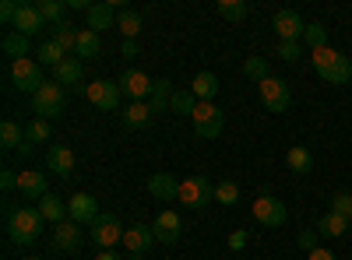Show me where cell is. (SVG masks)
Returning <instances> with one entry per match:
<instances>
[{
    "label": "cell",
    "mask_w": 352,
    "mask_h": 260,
    "mask_svg": "<svg viewBox=\"0 0 352 260\" xmlns=\"http://www.w3.org/2000/svg\"><path fill=\"white\" fill-rule=\"evenodd\" d=\"M18 8H21V4H14V0H4V4H0V21L14 25V14H18Z\"/></svg>",
    "instance_id": "obj_46"
},
{
    "label": "cell",
    "mask_w": 352,
    "mask_h": 260,
    "mask_svg": "<svg viewBox=\"0 0 352 260\" xmlns=\"http://www.w3.org/2000/svg\"><path fill=\"white\" fill-rule=\"evenodd\" d=\"M243 74L250 78V81H268L272 74H268V60H264V56H247V64H243Z\"/></svg>",
    "instance_id": "obj_38"
},
{
    "label": "cell",
    "mask_w": 352,
    "mask_h": 260,
    "mask_svg": "<svg viewBox=\"0 0 352 260\" xmlns=\"http://www.w3.org/2000/svg\"><path fill=\"white\" fill-rule=\"evenodd\" d=\"M331 211H335V215H345V218L352 215V193H349V190H338V193L331 197Z\"/></svg>",
    "instance_id": "obj_42"
},
{
    "label": "cell",
    "mask_w": 352,
    "mask_h": 260,
    "mask_svg": "<svg viewBox=\"0 0 352 260\" xmlns=\"http://www.w3.org/2000/svg\"><path fill=\"white\" fill-rule=\"evenodd\" d=\"M124 56H138V39H124Z\"/></svg>",
    "instance_id": "obj_49"
},
{
    "label": "cell",
    "mask_w": 352,
    "mask_h": 260,
    "mask_svg": "<svg viewBox=\"0 0 352 260\" xmlns=\"http://www.w3.org/2000/svg\"><path fill=\"white\" fill-rule=\"evenodd\" d=\"M116 14H120V11H116V4H109V0H106V4H92V8H88V25L85 28H92V32H102V28H113L116 25Z\"/></svg>",
    "instance_id": "obj_21"
},
{
    "label": "cell",
    "mask_w": 352,
    "mask_h": 260,
    "mask_svg": "<svg viewBox=\"0 0 352 260\" xmlns=\"http://www.w3.org/2000/svg\"><path fill=\"white\" fill-rule=\"evenodd\" d=\"M275 53L282 56L285 64H296L300 56H303V46H300V43H278V49H275Z\"/></svg>",
    "instance_id": "obj_43"
},
{
    "label": "cell",
    "mask_w": 352,
    "mask_h": 260,
    "mask_svg": "<svg viewBox=\"0 0 352 260\" xmlns=\"http://www.w3.org/2000/svg\"><path fill=\"white\" fill-rule=\"evenodd\" d=\"M285 165H289L292 172H300V176H307V172L314 169V155L303 148V144H296V148H289V155H285Z\"/></svg>",
    "instance_id": "obj_30"
},
{
    "label": "cell",
    "mask_w": 352,
    "mask_h": 260,
    "mask_svg": "<svg viewBox=\"0 0 352 260\" xmlns=\"http://www.w3.org/2000/svg\"><path fill=\"white\" fill-rule=\"evenodd\" d=\"M155 243V233H152V225H127V233H124V246L131 253H148Z\"/></svg>",
    "instance_id": "obj_19"
},
{
    "label": "cell",
    "mask_w": 352,
    "mask_h": 260,
    "mask_svg": "<svg viewBox=\"0 0 352 260\" xmlns=\"http://www.w3.org/2000/svg\"><path fill=\"white\" fill-rule=\"evenodd\" d=\"M215 200H219V204H226V208H232V204L240 200V187L232 183V180H222V183L215 187Z\"/></svg>",
    "instance_id": "obj_40"
},
{
    "label": "cell",
    "mask_w": 352,
    "mask_h": 260,
    "mask_svg": "<svg viewBox=\"0 0 352 260\" xmlns=\"http://www.w3.org/2000/svg\"><path fill=\"white\" fill-rule=\"evenodd\" d=\"M173 113H180V117H190L197 109V95L194 92H173V102H169Z\"/></svg>",
    "instance_id": "obj_39"
},
{
    "label": "cell",
    "mask_w": 352,
    "mask_h": 260,
    "mask_svg": "<svg viewBox=\"0 0 352 260\" xmlns=\"http://www.w3.org/2000/svg\"><path fill=\"white\" fill-rule=\"evenodd\" d=\"M148 193L159 197V200H180V183H176L169 172H155L148 180Z\"/></svg>",
    "instance_id": "obj_22"
},
{
    "label": "cell",
    "mask_w": 352,
    "mask_h": 260,
    "mask_svg": "<svg viewBox=\"0 0 352 260\" xmlns=\"http://www.w3.org/2000/svg\"><path fill=\"white\" fill-rule=\"evenodd\" d=\"M39 215H43V222H53V225H60V222H67V204H64L60 197L46 193V197L39 200Z\"/></svg>",
    "instance_id": "obj_26"
},
{
    "label": "cell",
    "mask_w": 352,
    "mask_h": 260,
    "mask_svg": "<svg viewBox=\"0 0 352 260\" xmlns=\"http://www.w3.org/2000/svg\"><path fill=\"white\" fill-rule=\"evenodd\" d=\"M39 14L46 18V25L53 28V25H60V21H67L64 14H67V4H60V0H39Z\"/></svg>",
    "instance_id": "obj_34"
},
{
    "label": "cell",
    "mask_w": 352,
    "mask_h": 260,
    "mask_svg": "<svg viewBox=\"0 0 352 260\" xmlns=\"http://www.w3.org/2000/svg\"><path fill=\"white\" fill-rule=\"evenodd\" d=\"M152 233H155V239H159V243L173 246V243H180L184 222H180V215H176V211H159V215H155V222H152Z\"/></svg>",
    "instance_id": "obj_13"
},
{
    "label": "cell",
    "mask_w": 352,
    "mask_h": 260,
    "mask_svg": "<svg viewBox=\"0 0 352 260\" xmlns=\"http://www.w3.org/2000/svg\"><path fill=\"white\" fill-rule=\"evenodd\" d=\"M28 137H25V130H21V123H14V120H4L0 123V144L11 152V148H21Z\"/></svg>",
    "instance_id": "obj_32"
},
{
    "label": "cell",
    "mask_w": 352,
    "mask_h": 260,
    "mask_svg": "<svg viewBox=\"0 0 352 260\" xmlns=\"http://www.w3.org/2000/svg\"><path fill=\"white\" fill-rule=\"evenodd\" d=\"M169 102H173V84H169L166 78H159V81L152 84L148 106H152V113H162V109H169Z\"/></svg>",
    "instance_id": "obj_31"
},
{
    "label": "cell",
    "mask_w": 352,
    "mask_h": 260,
    "mask_svg": "<svg viewBox=\"0 0 352 260\" xmlns=\"http://www.w3.org/2000/svg\"><path fill=\"white\" fill-rule=\"evenodd\" d=\"M254 218L264 228H278V225H285V204H282L278 197H272V193H261L254 200Z\"/></svg>",
    "instance_id": "obj_9"
},
{
    "label": "cell",
    "mask_w": 352,
    "mask_h": 260,
    "mask_svg": "<svg viewBox=\"0 0 352 260\" xmlns=\"http://www.w3.org/2000/svg\"><path fill=\"white\" fill-rule=\"evenodd\" d=\"M81 78H85V64L78 60V56H67L60 67H53V81L60 84V88H78Z\"/></svg>",
    "instance_id": "obj_20"
},
{
    "label": "cell",
    "mask_w": 352,
    "mask_h": 260,
    "mask_svg": "<svg viewBox=\"0 0 352 260\" xmlns=\"http://www.w3.org/2000/svg\"><path fill=\"white\" fill-rule=\"evenodd\" d=\"M64 102H67V95H64V88L60 84H43V88L32 95V113H36V120H56L64 113Z\"/></svg>",
    "instance_id": "obj_4"
},
{
    "label": "cell",
    "mask_w": 352,
    "mask_h": 260,
    "mask_svg": "<svg viewBox=\"0 0 352 260\" xmlns=\"http://www.w3.org/2000/svg\"><path fill=\"white\" fill-rule=\"evenodd\" d=\"M127 260H144V257H141V253H131V257H127Z\"/></svg>",
    "instance_id": "obj_51"
},
{
    "label": "cell",
    "mask_w": 352,
    "mask_h": 260,
    "mask_svg": "<svg viewBox=\"0 0 352 260\" xmlns=\"http://www.w3.org/2000/svg\"><path fill=\"white\" fill-rule=\"evenodd\" d=\"M307 260H335V253H331V250H324V246H317L314 253H307Z\"/></svg>",
    "instance_id": "obj_48"
},
{
    "label": "cell",
    "mask_w": 352,
    "mask_h": 260,
    "mask_svg": "<svg viewBox=\"0 0 352 260\" xmlns=\"http://www.w3.org/2000/svg\"><path fill=\"white\" fill-rule=\"evenodd\" d=\"M85 95H88V102H92L96 109H102V113H113L116 106H120V84L116 81H106V78H99V81H92V84H85Z\"/></svg>",
    "instance_id": "obj_8"
},
{
    "label": "cell",
    "mask_w": 352,
    "mask_h": 260,
    "mask_svg": "<svg viewBox=\"0 0 352 260\" xmlns=\"http://www.w3.org/2000/svg\"><path fill=\"white\" fill-rule=\"evenodd\" d=\"M152 117H155V113H152L148 102H131L127 113H124V123H127L131 130H141V127H148V123H152Z\"/></svg>",
    "instance_id": "obj_29"
},
{
    "label": "cell",
    "mask_w": 352,
    "mask_h": 260,
    "mask_svg": "<svg viewBox=\"0 0 352 260\" xmlns=\"http://www.w3.org/2000/svg\"><path fill=\"white\" fill-rule=\"evenodd\" d=\"M317 236H320V233H317V228H303V233L296 236V243H300V250H307V253H314V250H317Z\"/></svg>",
    "instance_id": "obj_44"
},
{
    "label": "cell",
    "mask_w": 352,
    "mask_h": 260,
    "mask_svg": "<svg viewBox=\"0 0 352 260\" xmlns=\"http://www.w3.org/2000/svg\"><path fill=\"white\" fill-rule=\"evenodd\" d=\"M0 49H4V56H11V64L14 60H25L28 56V36H21V32H4V39H0Z\"/></svg>",
    "instance_id": "obj_24"
},
{
    "label": "cell",
    "mask_w": 352,
    "mask_h": 260,
    "mask_svg": "<svg viewBox=\"0 0 352 260\" xmlns=\"http://www.w3.org/2000/svg\"><path fill=\"white\" fill-rule=\"evenodd\" d=\"M11 28H14V32H21V36H36V32H43V28H46V18L39 14L36 4H21Z\"/></svg>",
    "instance_id": "obj_18"
},
{
    "label": "cell",
    "mask_w": 352,
    "mask_h": 260,
    "mask_svg": "<svg viewBox=\"0 0 352 260\" xmlns=\"http://www.w3.org/2000/svg\"><path fill=\"white\" fill-rule=\"evenodd\" d=\"M8 236L18 246H32L43 236V215H39V208H14L8 215Z\"/></svg>",
    "instance_id": "obj_1"
},
{
    "label": "cell",
    "mask_w": 352,
    "mask_h": 260,
    "mask_svg": "<svg viewBox=\"0 0 352 260\" xmlns=\"http://www.w3.org/2000/svg\"><path fill=\"white\" fill-rule=\"evenodd\" d=\"M96 260H120V257H116L113 250H99V253H96Z\"/></svg>",
    "instance_id": "obj_50"
},
{
    "label": "cell",
    "mask_w": 352,
    "mask_h": 260,
    "mask_svg": "<svg viewBox=\"0 0 352 260\" xmlns=\"http://www.w3.org/2000/svg\"><path fill=\"white\" fill-rule=\"evenodd\" d=\"M0 190H4V193L18 190V172H11V169H4V172H0Z\"/></svg>",
    "instance_id": "obj_45"
},
{
    "label": "cell",
    "mask_w": 352,
    "mask_h": 260,
    "mask_svg": "<svg viewBox=\"0 0 352 260\" xmlns=\"http://www.w3.org/2000/svg\"><path fill=\"white\" fill-rule=\"evenodd\" d=\"M50 39H53V43H60V49L71 56V53L78 49V28H74L71 21H60V25H53V28H50Z\"/></svg>",
    "instance_id": "obj_28"
},
{
    "label": "cell",
    "mask_w": 352,
    "mask_h": 260,
    "mask_svg": "<svg viewBox=\"0 0 352 260\" xmlns=\"http://www.w3.org/2000/svg\"><path fill=\"white\" fill-rule=\"evenodd\" d=\"M257 88H261V102L268 106L272 113H285V109H289L292 92H289V84H285L282 78H268V81H261Z\"/></svg>",
    "instance_id": "obj_10"
},
{
    "label": "cell",
    "mask_w": 352,
    "mask_h": 260,
    "mask_svg": "<svg viewBox=\"0 0 352 260\" xmlns=\"http://www.w3.org/2000/svg\"><path fill=\"white\" fill-rule=\"evenodd\" d=\"M272 25H275V32H278V39H282V43H300V39H303V32H307L303 18H300L296 11H292V8L275 11Z\"/></svg>",
    "instance_id": "obj_11"
},
{
    "label": "cell",
    "mask_w": 352,
    "mask_h": 260,
    "mask_svg": "<svg viewBox=\"0 0 352 260\" xmlns=\"http://www.w3.org/2000/svg\"><path fill=\"white\" fill-rule=\"evenodd\" d=\"M116 28H120L127 39H138V32H141V14L131 11V8H120V14H116Z\"/></svg>",
    "instance_id": "obj_33"
},
{
    "label": "cell",
    "mask_w": 352,
    "mask_h": 260,
    "mask_svg": "<svg viewBox=\"0 0 352 260\" xmlns=\"http://www.w3.org/2000/svg\"><path fill=\"white\" fill-rule=\"evenodd\" d=\"M81 246V225L78 222H60L53 228V250H60V253H78Z\"/></svg>",
    "instance_id": "obj_17"
},
{
    "label": "cell",
    "mask_w": 352,
    "mask_h": 260,
    "mask_svg": "<svg viewBox=\"0 0 352 260\" xmlns=\"http://www.w3.org/2000/svg\"><path fill=\"white\" fill-rule=\"evenodd\" d=\"M46 165H50L60 180H71V176H74L78 158H74V152L67 148V144H50V152H46Z\"/></svg>",
    "instance_id": "obj_15"
},
{
    "label": "cell",
    "mask_w": 352,
    "mask_h": 260,
    "mask_svg": "<svg viewBox=\"0 0 352 260\" xmlns=\"http://www.w3.org/2000/svg\"><path fill=\"white\" fill-rule=\"evenodd\" d=\"M215 200V183L208 176H190L180 183V204L190 208V211H201V208H208Z\"/></svg>",
    "instance_id": "obj_5"
},
{
    "label": "cell",
    "mask_w": 352,
    "mask_h": 260,
    "mask_svg": "<svg viewBox=\"0 0 352 260\" xmlns=\"http://www.w3.org/2000/svg\"><path fill=\"white\" fill-rule=\"evenodd\" d=\"M317 233L324 236V239H338V236H345V233H349V218H345V215L328 211L324 218L317 222Z\"/></svg>",
    "instance_id": "obj_27"
},
{
    "label": "cell",
    "mask_w": 352,
    "mask_h": 260,
    "mask_svg": "<svg viewBox=\"0 0 352 260\" xmlns=\"http://www.w3.org/2000/svg\"><path fill=\"white\" fill-rule=\"evenodd\" d=\"M18 193H21V197H36V200H43V197L50 193L46 172H39V169H21V172H18Z\"/></svg>",
    "instance_id": "obj_16"
},
{
    "label": "cell",
    "mask_w": 352,
    "mask_h": 260,
    "mask_svg": "<svg viewBox=\"0 0 352 260\" xmlns=\"http://www.w3.org/2000/svg\"><path fill=\"white\" fill-rule=\"evenodd\" d=\"M116 84H120V92H124L131 102H148V95H152V84H155V81H152L148 74H144V71H138V67H134V71H127V74H124L120 81H116Z\"/></svg>",
    "instance_id": "obj_12"
},
{
    "label": "cell",
    "mask_w": 352,
    "mask_h": 260,
    "mask_svg": "<svg viewBox=\"0 0 352 260\" xmlns=\"http://www.w3.org/2000/svg\"><path fill=\"white\" fill-rule=\"evenodd\" d=\"M314 71L320 74V81H328V84H345L352 81V64H349V56H342L338 49L324 46V49H314Z\"/></svg>",
    "instance_id": "obj_2"
},
{
    "label": "cell",
    "mask_w": 352,
    "mask_h": 260,
    "mask_svg": "<svg viewBox=\"0 0 352 260\" xmlns=\"http://www.w3.org/2000/svg\"><path fill=\"white\" fill-rule=\"evenodd\" d=\"M25 260H39V257H25Z\"/></svg>",
    "instance_id": "obj_52"
},
{
    "label": "cell",
    "mask_w": 352,
    "mask_h": 260,
    "mask_svg": "<svg viewBox=\"0 0 352 260\" xmlns=\"http://www.w3.org/2000/svg\"><path fill=\"white\" fill-rule=\"evenodd\" d=\"M219 14L226 21H243L250 14V8H247V0H219Z\"/></svg>",
    "instance_id": "obj_35"
},
{
    "label": "cell",
    "mask_w": 352,
    "mask_h": 260,
    "mask_svg": "<svg viewBox=\"0 0 352 260\" xmlns=\"http://www.w3.org/2000/svg\"><path fill=\"white\" fill-rule=\"evenodd\" d=\"M124 233H127V228L120 225V218H116V215H99L92 222V243L99 250H113L116 243H124Z\"/></svg>",
    "instance_id": "obj_7"
},
{
    "label": "cell",
    "mask_w": 352,
    "mask_h": 260,
    "mask_svg": "<svg viewBox=\"0 0 352 260\" xmlns=\"http://www.w3.org/2000/svg\"><path fill=\"white\" fill-rule=\"evenodd\" d=\"M243 246H247V233H243V228H236V233L229 236V250H243Z\"/></svg>",
    "instance_id": "obj_47"
},
{
    "label": "cell",
    "mask_w": 352,
    "mask_h": 260,
    "mask_svg": "<svg viewBox=\"0 0 352 260\" xmlns=\"http://www.w3.org/2000/svg\"><path fill=\"white\" fill-rule=\"evenodd\" d=\"M190 127H194L197 137L215 141L222 134V127H226V117H222V109L215 102H197V109L190 113Z\"/></svg>",
    "instance_id": "obj_3"
},
{
    "label": "cell",
    "mask_w": 352,
    "mask_h": 260,
    "mask_svg": "<svg viewBox=\"0 0 352 260\" xmlns=\"http://www.w3.org/2000/svg\"><path fill=\"white\" fill-rule=\"evenodd\" d=\"M39 60H43V64H50V67H60V64L67 60V53L60 49V43H53V39H46V43L39 46Z\"/></svg>",
    "instance_id": "obj_36"
},
{
    "label": "cell",
    "mask_w": 352,
    "mask_h": 260,
    "mask_svg": "<svg viewBox=\"0 0 352 260\" xmlns=\"http://www.w3.org/2000/svg\"><path fill=\"white\" fill-rule=\"evenodd\" d=\"M190 92L197 95V102H212L219 95V78L212 71H201L194 81H190Z\"/></svg>",
    "instance_id": "obj_23"
},
{
    "label": "cell",
    "mask_w": 352,
    "mask_h": 260,
    "mask_svg": "<svg viewBox=\"0 0 352 260\" xmlns=\"http://www.w3.org/2000/svg\"><path fill=\"white\" fill-rule=\"evenodd\" d=\"M349 228H352V215H349Z\"/></svg>",
    "instance_id": "obj_53"
},
{
    "label": "cell",
    "mask_w": 352,
    "mask_h": 260,
    "mask_svg": "<svg viewBox=\"0 0 352 260\" xmlns=\"http://www.w3.org/2000/svg\"><path fill=\"white\" fill-rule=\"evenodd\" d=\"M25 137H28V144H43V141H50V120H32L25 127Z\"/></svg>",
    "instance_id": "obj_41"
},
{
    "label": "cell",
    "mask_w": 352,
    "mask_h": 260,
    "mask_svg": "<svg viewBox=\"0 0 352 260\" xmlns=\"http://www.w3.org/2000/svg\"><path fill=\"white\" fill-rule=\"evenodd\" d=\"M78 60L85 56V60H96V56L102 53V39H99V32H92V28H81L78 32Z\"/></svg>",
    "instance_id": "obj_25"
},
{
    "label": "cell",
    "mask_w": 352,
    "mask_h": 260,
    "mask_svg": "<svg viewBox=\"0 0 352 260\" xmlns=\"http://www.w3.org/2000/svg\"><path fill=\"white\" fill-rule=\"evenodd\" d=\"M303 43H307L310 49H324V46H328V28L320 25V21H310L307 32H303Z\"/></svg>",
    "instance_id": "obj_37"
},
{
    "label": "cell",
    "mask_w": 352,
    "mask_h": 260,
    "mask_svg": "<svg viewBox=\"0 0 352 260\" xmlns=\"http://www.w3.org/2000/svg\"><path fill=\"white\" fill-rule=\"evenodd\" d=\"M11 81H14V88H21L28 95H36L43 84H46L43 67H39V60H32V56H25V60H14L11 64Z\"/></svg>",
    "instance_id": "obj_6"
},
{
    "label": "cell",
    "mask_w": 352,
    "mask_h": 260,
    "mask_svg": "<svg viewBox=\"0 0 352 260\" xmlns=\"http://www.w3.org/2000/svg\"><path fill=\"white\" fill-rule=\"evenodd\" d=\"M67 218L78 222V225H92L99 218V204H96V197L92 193H74L67 200Z\"/></svg>",
    "instance_id": "obj_14"
}]
</instances>
